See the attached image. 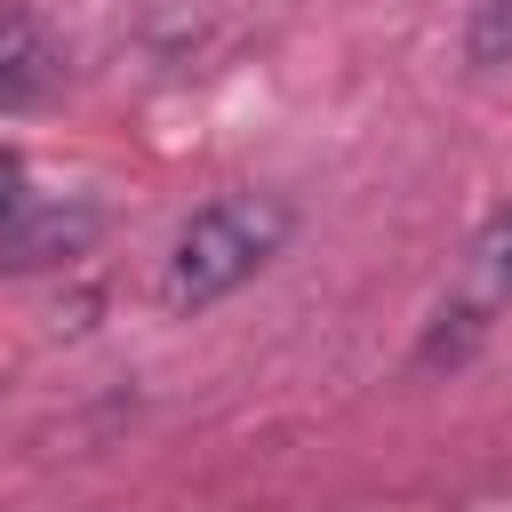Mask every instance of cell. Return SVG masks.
Returning <instances> with one entry per match:
<instances>
[{
  "label": "cell",
  "instance_id": "7a4b0ae2",
  "mask_svg": "<svg viewBox=\"0 0 512 512\" xmlns=\"http://www.w3.org/2000/svg\"><path fill=\"white\" fill-rule=\"evenodd\" d=\"M504 312H512V208H496V216L480 224V240L464 248L456 288H448V304H440V320H432L424 360H456V352L480 344Z\"/></svg>",
  "mask_w": 512,
  "mask_h": 512
},
{
  "label": "cell",
  "instance_id": "6da1fadb",
  "mask_svg": "<svg viewBox=\"0 0 512 512\" xmlns=\"http://www.w3.org/2000/svg\"><path fill=\"white\" fill-rule=\"evenodd\" d=\"M288 200H272V192H224V200H208L184 232H176V248H168V272H160V304L168 312H208V304H224L232 288H248L272 256H280V240H288Z\"/></svg>",
  "mask_w": 512,
  "mask_h": 512
},
{
  "label": "cell",
  "instance_id": "277c9868",
  "mask_svg": "<svg viewBox=\"0 0 512 512\" xmlns=\"http://www.w3.org/2000/svg\"><path fill=\"white\" fill-rule=\"evenodd\" d=\"M88 232H96V216H88V208H72V216H64V208H48L32 232H16V240H8V264H56V256H72V248H88Z\"/></svg>",
  "mask_w": 512,
  "mask_h": 512
},
{
  "label": "cell",
  "instance_id": "3957f363",
  "mask_svg": "<svg viewBox=\"0 0 512 512\" xmlns=\"http://www.w3.org/2000/svg\"><path fill=\"white\" fill-rule=\"evenodd\" d=\"M56 80H64V64H56L48 32H40L32 16L0 8V112H16V104H40V96H56Z\"/></svg>",
  "mask_w": 512,
  "mask_h": 512
},
{
  "label": "cell",
  "instance_id": "5b68a950",
  "mask_svg": "<svg viewBox=\"0 0 512 512\" xmlns=\"http://www.w3.org/2000/svg\"><path fill=\"white\" fill-rule=\"evenodd\" d=\"M472 64H512V0H472Z\"/></svg>",
  "mask_w": 512,
  "mask_h": 512
},
{
  "label": "cell",
  "instance_id": "8992f818",
  "mask_svg": "<svg viewBox=\"0 0 512 512\" xmlns=\"http://www.w3.org/2000/svg\"><path fill=\"white\" fill-rule=\"evenodd\" d=\"M24 208V160L16 152H0V232H8V216Z\"/></svg>",
  "mask_w": 512,
  "mask_h": 512
}]
</instances>
